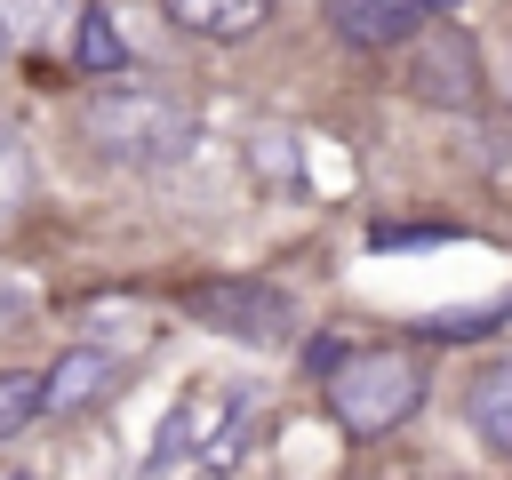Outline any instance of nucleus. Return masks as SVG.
<instances>
[{
  "label": "nucleus",
  "instance_id": "obj_1",
  "mask_svg": "<svg viewBox=\"0 0 512 480\" xmlns=\"http://www.w3.org/2000/svg\"><path fill=\"white\" fill-rule=\"evenodd\" d=\"M80 136L120 160V168H168L200 144V112L168 88H144V80H112L80 104Z\"/></svg>",
  "mask_w": 512,
  "mask_h": 480
},
{
  "label": "nucleus",
  "instance_id": "obj_2",
  "mask_svg": "<svg viewBox=\"0 0 512 480\" xmlns=\"http://www.w3.org/2000/svg\"><path fill=\"white\" fill-rule=\"evenodd\" d=\"M416 400H424V360L400 352V344H360L328 368V408L360 440H384L392 424H408Z\"/></svg>",
  "mask_w": 512,
  "mask_h": 480
},
{
  "label": "nucleus",
  "instance_id": "obj_3",
  "mask_svg": "<svg viewBox=\"0 0 512 480\" xmlns=\"http://www.w3.org/2000/svg\"><path fill=\"white\" fill-rule=\"evenodd\" d=\"M184 320H200L224 344L272 352V344L296 336V296L272 288V280H200V288H184Z\"/></svg>",
  "mask_w": 512,
  "mask_h": 480
},
{
  "label": "nucleus",
  "instance_id": "obj_4",
  "mask_svg": "<svg viewBox=\"0 0 512 480\" xmlns=\"http://www.w3.org/2000/svg\"><path fill=\"white\" fill-rule=\"evenodd\" d=\"M408 88H416L424 104L472 112V104H480V56H472V40H464L456 24L416 32V48H408Z\"/></svg>",
  "mask_w": 512,
  "mask_h": 480
},
{
  "label": "nucleus",
  "instance_id": "obj_5",
  "mask_svg": "<svg viewBox=\"0 0 512 480\" xmlns=\"http://www.w3.org/2000/svg\"><path fill=\"white\" fill-rule=\"evenodd\" d=\"M112 384H120V352H104V344H72V352L40 376V416H80V408H96Z\"/></svg>",
  "mask_w": 512,
  "mask_h": 480
},
{
  "label": "nucleus",
  "instance_id": "obj_6",
  "mask_svg": "<svg viewBox=\"0 0 512 480\" xmlns=\"http://www.w3.org/2000/svg\"><path fill=\"white\" fill-rule=\"evenodd\" d=\"M232 392H240V384H200V392H184V400L168 408V424L152 432V464H144V472L160 480V472H176V456H184V448L200 456V448H208V432L224 424V408H232Z\"/></svg>",
  "mask_w": 512,
  "mask_h": 480
},
{
  "label": "nucleus",
  "instance_id": "obj_7",
  "mask_svg": "<svg viewBox=\"0 0 512 480\" xmlns=\"http://www.w3.org/2000/svg\"><path fill=\"white\" fill-rule=\"evenodd\" d=\"M464 416H472V432H480L496 456H512V352H496V360L464 384Z\"/></svg>",
  "mask_w": 512,
  "mask_h": 480
},
{
  "label": "nucleus",
  "instance_id": "obj_8",
  "mask_svg": "<svg viewBox=\"0 0 512 480\" xmlns=\"http://www.w3.org/2000/svg\"><path fill=\"white\" fill-rule=\"evenodd\" d=\"M424 16V0H336L328 24L352 40V48H384V40H408Z\"/></svg>",
  "mask_w": 512,
  "mask_h": 480
},
{
  "label": "nucleus",
  "instance_id": "obj_9",
  "mask_svg": "<svg viewBox=\"0 0 512 480\" xmlns=\"http://www.w3.org/2000/svg\"><path fill=\"white\" fill-rule=\"evenodd\" d=\"M168 8V24H184L192 40H248L264 16H272V0H160Z\"/></svg>",
  "mask_w": 512,
  "mask_h": 480
},
{
  "label": "nucleus",
  "instance_id": "obj_10",
  "mask_svg": "<svg viewBox=\"0 0 512 480\" xmlns=\"http://www.w3.org/2000/svg\"><path fill=\"white\" fill-rule=\"evenodd\" d=\"M248 440H256V392H232V408H224V424L208 432V448H200V472H232L240 456H248Z\"/></svg>",
  "mask_w": 512,
  "mask_h": 480
},
{
  "label": "nucleus",
  "instance_id": "obj_11",
  "mask_svg": "<svg viewBox=\"0 0 512 480\" xmlns=\"http://www.w3.org/2000/svg\"><path fill=\"white\" fill-rule=\"evenodd\" d=\"M72 64H80L88 80H112V72H128V40L112 32V16H104V8H80V48H72Z\"/></svg>",
  "mask_w": 512,
  "mask_h": 480
},
{
  "label": "nucleus",
  "instance_id": "obj_12",
  "mask_svg": "<svg viewBox=\"0 0 512 480\" xmlns=\"http://www.w3.org/2000/svg\"><path fill=\"white\" fill-rule=\"evenodd\" d=\"M40 416V376L32 368H0V440H16Z\"/></svg>",
  "mask_w": 512,
  "mask_h": 480
},
{
  "label": "nucleus",
  "instance_id": "obj_13",
  "mask_svg": "<svg viewBox=\"0 0 512 480\" xmlns=\"http://www.w3.org/2000/svg\"><path fill=\"white\" fill-rule=\"evenodd\" d=\"M24 184H32V160H24V144H16L8 128H0V216H16Z\"/></svg>",
  "mask_w": 512,
  "mask_h": 480
},
{
  "label": "nucleus",
  "instance_id": "obj_14",
  "mask_svg": "<svg viewBox=\"0 0 512 480\" xmlns=\"http://www.w3.org/2000/svg\"><path fill=\"white\" fill-rule=\"evenodd\" d=\"M8 48H16V32H8V16H0V56H8Z\"/></svg>",
  "mask_w": 512,
  "mask_h": 480
},
{
  "label": "nucleus",
  "instance_id": "obj_15",
  "mask_svg": "<svg viewBox=\"0 0 512 480\" xmlns=\"http://www.w3.org/2000/svg\"><path fill=\"white\" fill-rule=\"evenodd\" d=\"M504 96H512V48H504Z\"/></svg>",
  "mask_w": 512,
  "mask_h": 480
},
{
  "label": "nucleus",
  "instance_id": "obj_16",
  "mask_svg": "<svg viewBox=\"0 0 512 480\" xmlns=\"http://www.w3.org/2000/svg\"><path fill=\"white\" fill-rule=\"evenodd\" d=\"M16 480H24V472H16Z\"/></svg>",
  "mask_w": 512,
  "mask_h": 480
}]
</instances>
